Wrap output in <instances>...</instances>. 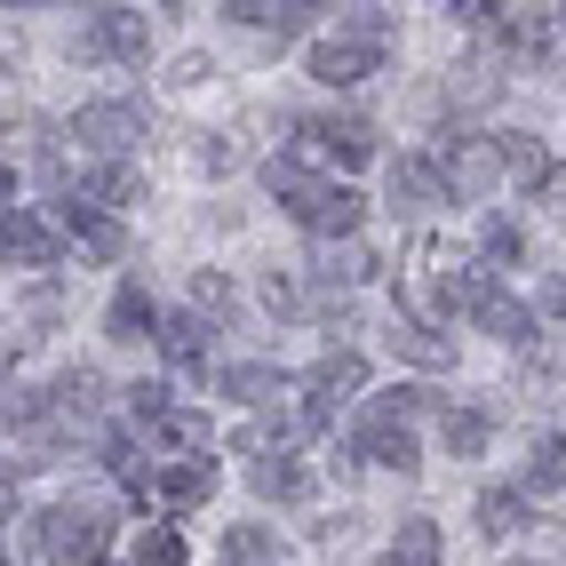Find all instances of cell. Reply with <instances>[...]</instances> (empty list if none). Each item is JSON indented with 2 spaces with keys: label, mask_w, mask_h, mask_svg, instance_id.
<instances>
[{
  "label": "cell",
  "mask_w": 566,
  "mask_h": 566,
  "mask_svg": "<svg viewBox=\"0 0 566 566\" xmlns=\"http://www.w3.org/2000/svg\"><path fill=\"white\" fill-rule=\"evenodd\" d=\"M518 566H543V558H518Z\"/></svg>",
  "instance_id": "37"
},
{
  "label": "cell",
  "mask_w": 566,
  "mask_h": 566,
  "mask_svg": "<svg viewBox=\"0 0 566 566\" xmlns=\"http://www.w3.org/2000/svg\"><path fill=\"white\" fill-rule=\"evenodd\" d=\"M223 17H232L240 32H272V41H295L312 9H263V0H232V9H223Z\"/></svg>",
  "instance_id": "27"
},
{
  "label": "cell",
  "mask_w": 566,
  "mask_h": 566,
  "mask_svg": "<svg viewBox=\"0 0 566 566\" xmlns=\"http://www.w3.org/2000/svg\"><path fill=\"white\" fill-rule=\"evenodd\" d=\"M327 423V415L312 407V399H295V407H263V415H248V423H240V455H255V463H272V455H287V447H304L312 431Z\"/></svg>",
  "instance_id": "5"
},
{
  "label": "cell",
  "mask_w": 566,
  "mask_h": 566,
  "mask_svg": "<svg viewBox=\"0 0 566 566\" xmlns=\"http://www.w3.org/2000/svg\"><path fill=\"white\" fill-rule=\"evenodd\" d=\"M352 455L359 463H375V471H415V423L391 407V399H367L359 407V423H352Z\"/></svg>",
  "instance_id": "4"
},
{
  "label": "cell",
  "mask_w": 566,
  "mask_h": 566,
  "mask_svg": "<svg viewBox=\"0 0 566 566\" xmlns=\"http://www.w3.org/2000/svg\"><path fill=\"white\" fill-rule=\"evenodd\" d=\"M0 240H9V263H24V272H49V263L72 248V232H64V223H49L41 208H9Z\"/></svg>",
  "instance_id": "10"
},
{
  "label": "cell",
  "mask_w": 566,
  "mask_h": 566,
  "mask_svg": "<svg viewBox=\"0 0 566 566\" xmlns=\"http://www.w3.org/2000/svg\"><path fill=\"white\" fill-rule=\"evenodd\" d=\"M136 192H144V168H136V160H88L81 184H72V208L112 216V208H128Z\"/></svg>",
  "instance_id": "12"
},
{
  "label": "cell",
  "mask_w": 566,
  "mask_h": 566,
  "mask_svg": "<svg viewBox=\"0 0 566 566\" xmlns=\"http://www.w3.org/2000/svg\"><path fill=\"white\" fill-rule=\"evenodd\" d=\"M263 184H272V192L287 200V216L304 223V232H319V240H344L352 248V232L367 223V200L352 192V184H327L304 160H263Z\"/></svg>",
  "instance_id": "1"
},
{
  "label": "cell",
  "mask_w": 566,
  "mask_h": 566,
  "mask_svg": "<svg viewBox=\"0 0 566 566\" xmlns=\"http://www.w3.org/2000/svg\"><path fill=\"white\" fill-rule=\"evenodd\" d=\"M384 184H391V208H407V216H431V208H447V200H455L431 153H399Z\"/></svg>",
  "instance_id": "11"
},
{
  "label": "cell",
  "mask_w": 566,
  "mask_h": 566,
  "mask_svg": "<svg viewBox=\"0 0 566 566\" xmlns=\"http://www.w3.org/2000/svg\"><path fill=\"white\" fill-rule=\"evenodd\" d=\"M72 144H88L96 160H128L144 144V112L136 104H81L72 112Z\"/></svg>",
  "instance_id": "8"
},
{
  "label": "cell",
  "mask_w": 566,
  "mask_h": 566,
  "mask_svg": "<svg viewBox=\"0 0 566 566\" xmlns=\"http://www.w3.org/2000/svg\"><path fill=\"white\" fill-rule=\"evenodd\" d=\"M391 352H399L407 367H423V375H447V367H455V344H447V327L415 319V312H399V327H391Z\"/></svg>",
  "instance_id": "17"
},
{
  "label": "cell",
  "mask_w": 566,
  "mask_h": 566,
  "mask_svg": "<svg viewBox=\"0 0 566 566\" xmlns=\"http://www.w3.org/2000/svg\"><path fill=\"white\" fill-rule=\"evenodd\" d=\"M223 566H280L272 526H232V535H223Z\"/></svg>",
  "instance_id": "28"
},
{
  "label": "cell",
  "mask_w": 566,
  "mask_h": 566,
  "mask_svg": "<svg viewBox=\"0 0 566 566\" xmlns=\"http://www.w3.org/2000/svg\"><path fill=\"white\" fill-rule=\"evenodd\" d=\"M248 486H255L263 503H304L319 479H312L304 463H295V455H272V463H255V471H248Z\"/></svg>",
  "instance_id": "21"
},
{
  "label": "cell",
  "mask_w": 566,
  "mask_h": 566,
  "mask_svg": "<svg viewBox=\"0 0 566 566\" xmlns=\"http://www.w3.org/2000/svg\"><path fill=\"white\" fill-rule=\"evenodd\" d=\"M439 176H447V192H455V200H486L511 176V144L503 136H479V128H447L439 136Z\"/></svg>",
  "instance_id": "2"
},
{
  "label": "cell",
  "mask_w": 566,
  "mask_h": 566,
  "mask_svg": "<svg viewBox=\"0 0 566 566\" xmlns=\"http://www.w3.org/2000/svg\"><path fill=\"white\" fill-rule=\"evenodd\" d=\"M479 255H486V263H518V255H526V232H518L511 216H486V223H479Z\"/></svg>",
  "instance_id": "30"
},
{
  "label": "cell",
  "mask_w": 566,
  "mask_h": 566,
  "mask_svg": "<svg viewBox=\"0 0 566 566\" xmlns=\"http://www.w3.org/2000/svg\"><path fill=\"white\" fill-rule=\"evenodd\" d=\"M216 391L263 415V407H280V391H287V375H280L272 359H240V367H223V375H216Z\"/></svg>",
  "instance_id": "18"
},
{
  "label": "cell",
  "mask_w": 566,
  "mask_h": 566,
  "mask_svg": "<svg viewBox=\"0 0 566 566\" xmlns=\"http://www.w3.org/2000/svg\"><path fill=\"white\" fill-rule=\"evenodd\" d=\"M518 526H535L526 495H518V486H486V495H479V535L503 543V535H518Z\"/></svg>",
  "instance_id": "24"
},
{
  "label": "cell",
  "mask_w": 566,
  "mask_h": 566,
  "mask_svg": "<svg viewBox=\"0 0 566 566\" xmlns=\"http://www.w3.org/2000/svg\"><path fill=\"white\" fill-rule=\"evenodd\" d=\"M153 495H160L168 511L208 503V495H216V463H160V486H153Z\"/></svg>",
  "instance_id": "23"
},
{
  "label": "cell",
  "mask_w": 566,
  "mask_h": 566,
  "mask_svg": "<svg viewBox=\"0 0 566 566\" xmlns=\"http://www.w3.org/2000/svg\"><path fill=\"white\" fill-rule=\"evenodd\" d=\"M439 439H447V455H455V463H479L486 447H495V423H486L479 407H447L439 415Z\"/></svg>",
  "instance_id": "20"
},
{
  "label": "cell",
  "mask_w": 566,
  "mask_h": 566,
  "mask_svg": "<svg viewBox=\"0 0 566 566\" xmlns=\"http://www.w3.org/2000/svg\"><path fill=\"white\" fill-rule=\"evenodd\" d=\"M526 486H543V495H558L566 486V439H535V455H526Z\"/></svg>",
  "instance_id": "29"
},
{
  "label": "cell",
  "mask_w": 566,
  "mask_h": 566,
  "mask_svg": "<svg viewBox=\"0 0 566 566\" xmlns=\"http://www.w3.org/2000/svg\"><path fill=\"white\" fill-rule=\"evenodd\" d=\"M160 352H168L176 375H208V319H200V312H168Z\"/></svg>",
  "instance_id": "19"
},
{
  "label": "cell",
  "mask_w": 566,
  "mask_h": 566,
  "mask_svg": "<svg viewBox=\"0 0 566 566\" xmlns=\"http://www.w3.org/2000/svg\"><path fill=\"white\" fill-rule=\"evenodd\" d=\"M232 160H240V153H232V144H223V136H216V144H200V168H208V176H223Z\"/></svg>",
  "instance_id": "35"
},
{
  "label": "cell",
  "mask_w": 566,
  "mask_h": 566,
  "mask_svg": "<svg viewBox=\"0 0 566 566\" xmlns=\"http://www.w3.org/2000/svg\"><path fill=\"white\" fill-rule=\"evenodd\" d=\"M32 543H41L56 566H104V543H112V526L96 503H56L49 518H32Z\"/></svg>",
  "instance_id": "3"
},
{
  "label": "cell",
  "mask_w": 566,
  "mask_h": 566,
  "mask_svg": "<svg viewBox=\"0 0 566 566\" xmlns=\"http://www.w3.org/2000/svg\"><path fill=\"white\" fill-rule=\"evenodd\" d=\"M391 566H447L439 526H431V518H399V535H391Z\"/></svg>",
  "instance_id": "25"
},
{
  "label": "cell",
  "mask_w": 566,
  "mask_h": 566,
  "mask_svg": "<svg viewBox=\"0 0 566 566\" xmlns=\"http://www.w3.org/2000/svg\"><path fill=\"white\" fill-rule=\"evenodd\" d=\"M384 49L391 41H375V32H335V41H312V81H327V88L375 81V72H384Z\"/></svg>",
  "instance_id": "9"
},
{
  "label": "cell",
  "mask_w": 566,
  "mask_h": 566,
  "mask_svg": "<svg viewBox=\"0 0 566 566\" xmlns=\"http://www.w3.org/2000/svg\"><path fill=\"white\" fill-rule=\"evenodd\" d=\"M471 327H486V335H503V344H518V335H535V312H526L518 295H503V287H486L479 304H471Z\"/></svg>",
  "instance_id": "22"
},
{
  "label": "cell",
  "mask_w": 566,
  "mask_h": 566,
  "mask_svg": "<svg viewBox=\"0 0 566 566\" xmlns=\"http://www.w3.org/2000/svg\"><path fill=\"white\" fill-rule=\"evenodd\" d=\"M153 447H160L168 463H208L216 431H208V415H200V407H168L160 423H153Z\"/></svg>",
  "instance_id": "16"
},
{
  "label": "cell",
  "mask_w": 566,
  "mask_h": 566,
  "mask_svg": "<svg viewBox=\"0 0 566 566\" xmlns=\"http://www.w3.org/2000/svg\"><path fill=\"white\" fill-rule=\"evenodd\" d=\"M359 391H367V359H359V352H327V359L304 375V399H312L319 415H335V407L359 399Z\"/></svg>",
  "instance_id": "14"
},
{
  "label": "cell",
  "mask_w": 566,
  "mask_h": 566,
  "mask_svg": "<svg viewBox=\"0 0 566 566\" xmlns=\"http://www.w3.org/2000/svg\"><path fill=\"white\" fill-rule=\"evenodd\" d=\"M375 272H384V263H375L359 240H352L344 255H327V280H335V287H359V280H375Z\"/></svg>",
  "instance_id": "33"
},
{
  "label": "cell",
  "mask_w": 566,
  "mask_h": 566,
  "mask_svg": "<svg viewBox=\"0 0 566 566\" xmlns=\"http://www.w3.org/2000/svg\"><path fill=\"white\" fill-rule=\"evenodd\" d=\"M503 144H511V184L543 200V184H551V168H558V160H551V144H543V136H503Z\"/></svg>",
  "instance_id": "26"
},
{
  "label": "cell",
  "mask_w": 566,
  "mask_h": 566,
  "mask_svg": "<svg viewBox=\"0 0 566 566\" xmlns=\"http://www.w3.org/2000/svg\"><path fill=\"white\" fill-rule=\"evenodd\" d=\"M72 49H81V56H112V64H144V56H153V24H144V9H96Z\"/></svg>",
  "instance_id": "7"
},
{
  "label": "cell",
  "mask_w": 566,
  "mask_h": 566,
  "mask_svg": "<svg viewBox=\"0 0 566 566\" xmlns=\"http://www.w3.org/2000/svg\"><path fill=\"white\" fill-rule=\"evenodd\" d=\"M543 208H566V160L551 168V184H543Z\"/></svg>",
  "instance_id": "36"
},
{
  "label": "cell",
  "mask_w": 566,
  "mask_h": 566,
  "mask_svg": "<svg viewBox=\"0 0 566 566\" xmlns=\"http://www.w3.org/2000/svg\"><path fill=\"white\" fill-rule=\"evenodd\" d=\"M160 304H153V295H144L136 280H120V287H112V312H104V335H112V344H144V335H153V344H160Z\"/></svg>",
  "instance_id": "15"
},
{
  "label": "cell",
  "mask_w": 566,
  "mask_h": 566,
  "mask_svg": "<svg viewBox=\"0 0 566 566\" xmlns=\"http://www.w3.org/2000/svg\"><path fill=\"white\" fill-rule=\"evenodd\" d=\"M263 312H304V287L287 272H263Z\"/></svg>",
  "instance_id": "34"
},
{
  "label": "cell",
  "mask_w": 566,
  "mask_h": 566,
  "mask_svg": "<svg viewBox=\"0 0 566 566\" xmlns=\"http://www.w3.org/2000/svg\"><path fill=\"white\" fill-rule=\"evenodd\" d=\"M64 232H72V255H81V263H120L128 255V223L120 216H96V208L64 200Z\"/></svg>",
  "instance_id": "13"
},
{
  "label": "cell",
  "mask_w": 566,
  "mask_h": 566,
  "mask_svg": "<svg viewBox=\"0 0 566 566\" xmlns=\"http://www.w3.org/2000/svg\"><path fill=\"white\" fill-rule=\"evenodd\" d=\"M136 566H184V535H176V526H144Z\"/></svg>",
  "instance_id": "32"
},
{
  "label": "cell",
  "mask_w": 566,
  "mask_h": 566,
  "mask_svg": "<svg viewBox=\"0 0 566 566\" xmlns=\"http://www.w3.org/2000/svg\"><path fill=\"white\" fill-rule=\"evenodd\" d=\"M192 312H200V319H232V312H240L232 280H223V272H192Z\"/></svg>",
  "instance_id": "31"
},
{
  "label": "cell",
  "mask_w": 566,
  "mask_h": 566,
  "mask_svg": "<svg viewBox=\"0 0 566 566\" xmlns=\"http://www.w3.org/2000/svg\"><path fill=\"white\" fill-rule=\"evenodd\" d=\"M295 144L304 160H335V168H367L375 160V128L359 112H335V120H295Z\"/></svg>",
  "instance_id": "6"
}]
</instances>
